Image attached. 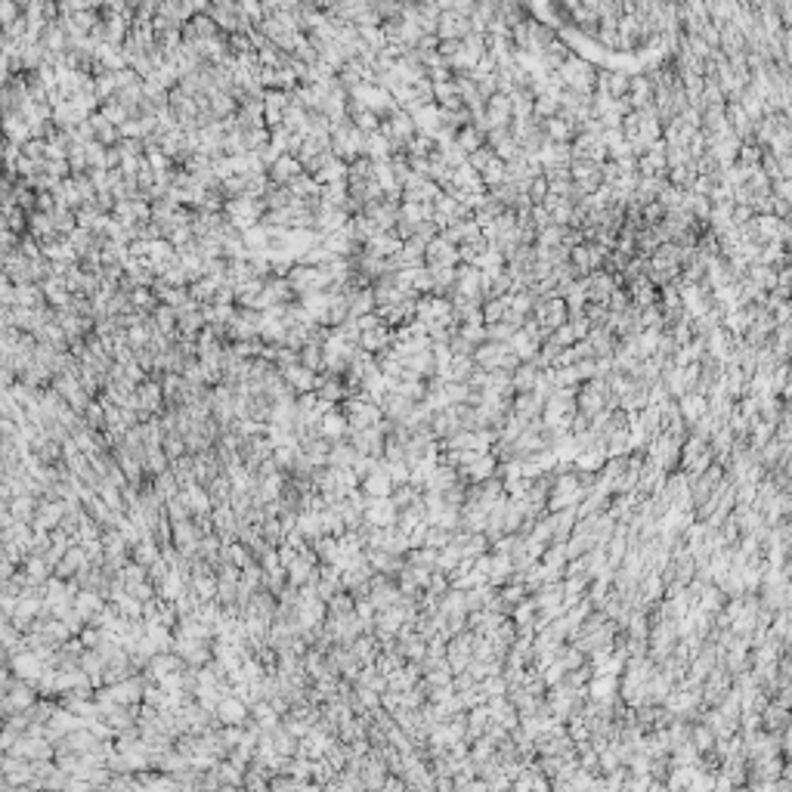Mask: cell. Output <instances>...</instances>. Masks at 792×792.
<instances>
[{"label":"cell","mask_w":792,"mask_h":792,"mask_svg":"<svg viewBox=\"0 0 792 792\" xmlns=\"http://www.w3.org/2000/svg\"><path fill=\"white\" fill-rule=\"evenodd\" d=\"M161 396H164V390L158 387L155 381H143L137 387V405H139V409H155Z\"/></svg>","instance_id":"4"},{"label":"cell","mask_w":792,"mask_h":792,"mask_svg":"<svg viewBox=\"0 0 792 792\" xmlns=\"http://www.w3.org/2000/svg\"><path fill=\"white\" fill-rule=\"evenodd\" d=\"M16 303L19 307L37 310L41 307V288H35V285H16Z\"/></svg>","instance_id":"5"},{"label":"cell","mask_w":792,"mask_h":792,"mask_svg":"<svg viewBox=\"0 0 792 792\" xmlns=\"http://www.w3.org/2000/svg\"><path fill=\"white\" fill-rule=\"evenodd\" d=\"M130 303H133V307H139V310H143V307H152V294H149L146 288H133Z\"/></svg>","instance_id":"7"},{"label":"cell","mask_w":792,"mask_h":792,"mask_svg":"<svg viewBox=\"0 0 792 792\" xmlns=\"http://www.w3.org/2000/svg\"><path fill=\"white\" fill-rule=\"evenodd\" d=\"M301 177H303V164L297 155H282L276 164H272V183H279V186H285V183L291 186Z\"/></svg>","instance_id":"1"},{"label":"cell","mask_w":792,"mask_h":792,"mask_svg":"<svg viewBox=\"0 0 792 792\" xmlns=\"http://www.w3.org/2000/svg\"><path fill=\"white\" fill-rule=\"evenodd\" d=\"M344 430H347V421H344L337 412H328V415L322 418V434L325 437H341Z\"/></svg>","instance_id":"6"},{"label":"cell","mask_w":792,"mask_h":792,"mask_svg":"<svg viewBox=\"0 0 792 792\" xmlns=\"http://www.w3.org/2000/svg\"><path fill=\"white\" fill-rule=\"evenodd\" d=\"M282 378H285L288 387H297L301 394H310V387H316V384H319V378L313 375V369H307V365H301V362L291 365V369H285Z\"/></svg>","instance_id":"3"},{"label":"cell","mask_w":792,"mask_h":792,"mask_svg":"<svg viewBox=\"0 0 792 792\" xmlns=\"http://www.w3.org/2000/svg\"><path fill=\"white\" fill-rule=\"evenodd\" d=\"M350 418L356 428H369V424H378V418H381V409L378 405H371L369 399H353V403L347 405Z\"/></svg>","instance_id":"2"}]
</instances>
